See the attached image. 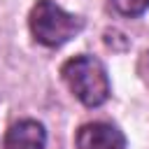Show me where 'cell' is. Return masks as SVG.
Listing matches in <instances>:
<instances>
[{
    "instance_id": "1",
    "label": "cell",
    "mask_w": 149,
    "mask_h": 149,
    "mask_svg": "<svg viewBox=\"0 0 149 149\" xmlns=\"http://www.w3.org/2000/svg\"><path fill=\"white\" fill-rule=\"evenodd\" d=\"M61 74L68 88L72 91V95L86 107H100L102 102H107L112 93L107 70L93 56L81 54V56L65 61L61 68Z\"/></svg>"
},
{
    "instance_id": "2",
    "label": "cell",
    "mask_w": 149,
    "mask_h": 149,
    "mask_svg": "<svg viewBox=\"0 0 149 149\" xmlns=\"http://www.w3.org/2000/svg\"><path fill=\"white\" fill-rule=\"evenodd\" d=\"M28 26L35 42L44 47H61L84 28V21L51 0H37V5L30 9Z\"/></svg>"
},
{
    "instance_id": "3",
    "label": "cell",
    "mask_w": 149,
    "mask_h": 149,
    "mask_svg": "<svg viewBox=\"0 0 149 149\" xmlns=\"http://www.w3.org/2000/svg\"><path fill=\"white\" fill-rule=\"evenodd\" d=\"M74 144L77 149H126V137L112 123L91 121L77 130Z\"/></svg>"
},
{
    "instance_id": "4",
    "label": "cell",
    "mask_w": 149,
    "mask_h": 149,
    "mask_svg": "<svg viewBox=\"0 0 149 149\" xmlns=\"http://www.w3.org/2000/svg\"><path fill=\"white\" fill-rule=\"evenodd\" d=\"M47 130L35 119H21L9 126L5 135V149H44Z\"/></svg>"
},
{
    "instance_id": "5",
    "label": "cell",
    "mask_w": 149,
    "mask_h": 149,
    "mask_svg": "<svg viewBox=\"0 0 149 149\" xmlns=\"http://www.w3.org/2000/svg\"><path fill=\"white\" fill-rule=\"evenodd\" d=\"M112 5L123 16H140L149 9V0H112Z\"/></svg>"
}]
</instances>
